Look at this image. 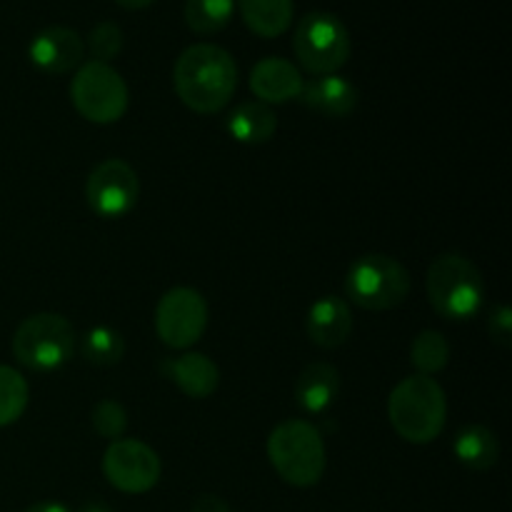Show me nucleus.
I'll use <instances>...</instances> for the list:
<instances>
[{"label":"nucleus","mask_w":512,"mask_h":512,"mask_svg":"<svg viewBox=\"0 0 512 512\" xmlns=\"http://www.w3.org/2000/svg\"><path fill=\"white\" fill-rule=\"evenodd\" d=\"M173 85L185 108L193 113H220L238 88V65L220 45L195 43L175 60Z\"/></svg>","instance_id":"obj_1"},{"label":"nucleus","mask_w":512,"mask_h":512,"mask_svg":"<svg viewBox=\"0 0 512 512\" xmlns=\"http://www.w3.org/2000/svg\"><path fill=\"white\" fill-rule=\"evenodd\" d=\"M388 420L405 443H433L440 438L448 420L445 390L430 375L415 373L403 378L388 398Z\"/></svg>","instance_id":"obj_2"},{"label":"nucleus","mask_w":512,"mask_h":512,"mask_svg":"<svg viewBox=\"0 0 512 512\" xmlns=\"http://www.w3.org/2000/svg\"><path fill=\"white\" fill-rule=\"evenodd\" d=\"M425 290L430 308L453 323L473 320L485 300L483 273L473 260L460 253H443L430 263Z\"/></svg>","instance_id":"obj_3"},{"label":"nucleus","mask_w":512,"mask_h":512,"mask_svg":"<svg viewBox=\"0 0 512 512\" xmlns=\"http://www.w3.org/2000/svg\"><path fill=\"white\" fill-rule=\"evenodd\" d=\"M268 460L288 485L313 488L320 483L328 465L323 435L308 420H283L268 435Z\"/></svg>","instance_id":"obj_4"},{"label":"nucleus","mask_w":512,"mask_h":512,"mask_svg":"<svg viewBox=\"0 0 512 512\" xmlns=\"http://www.w3.org/2000/svg\"><path fill=\"white\" fill-rule=\"evenodd\" d=\"M410 273L400 260L383 253L360 255L345 275V295L363 310H393L410 295Z\"/></svg>","instance_id":"obj_5"},{"label":"nucleus","mask_w":512,"mask_h":512,"mask_svg":"<svg viewBox=\"0 0 512 512\" xmlns=\"http://www.w3.org/2000/svg\"><path fill=\"white\" fill-rule=\"evenodd\" d=\"M10 348L23 368L33 373H50L73 358L75 328L58 313H35L18 325Z\"/></svg>","instance_id":"obj_6"},{"label":"nucleus","mask_w":512,"mask_h":512,"mask_svg":"<svg viewBox=\"0 0 512 512\" xmlns=\"http://www.w3.org/2000/svg\"><path fill=\"white\" fill-rule=\"evenodd\" d=\"M293 50L298 63L310 75H330L348 63L353 40L338 15L328 10H313L300 18L293 35Z\"/></svg>","instance_id":"obj_7"},{"label":"nucleus","mask_w":512,"mask_h":512,"mask_svg":"<svg viewBox=\"0 0 512 512\" xmlns=\"http://www.w3.org/2000/svg\"><path fill=\"white\" fill-rule=\"evenodd\" d=\"M70 103L80 118L95 125L118 123L130 105L128 83L110 63L88 60L70 83Z\"/></svg>","instance_id":"obj_8"},{"label":"nucleus","mask_w":512,"mask_h":512,"mask_svg":"<svg viewBox=\"0 0 512 512\" xmlns=\"http://www.w3.org/2000/svg\"><path fill=\"white\" fill-rule=\"evenodd\" d=\"M208 328V303L195 288H170L155 308V333L163 345L188 350L198 343Z\"/></svg>","instance_id":"obj_9"},{"label":"nucleus","mask_w":512,"mask_h":512,"mask_svg":"<svg viewBox=\"0 0 512 512\" xmlns=\"http://www.w3.org/2000/svg\"><path fill=\"white\" fill-rule=\"evenodd\" d=\"M140 198V180L133 165L120 158H108L90 170L85 180V200L95 215L118 220L135 208Z\"/></svg>","instance_id":"obj_10"},{"label":"nucleus","mask_w":512,"mask_h":512,"mask_svg":"<svg viewBox=\"0 0 512 512\" xmlns=\"http://www.w3.org/2000/svg\"><path fill=\"white\" fill-rule=\"evenodd\" d=\"M163 465L158 453L143 440L120 438L108 445L103 455V475L115 490L128 495H143L158 485Z\"/></svg>","instance_id":"obj_11"},{"label":"nucleus","mask_w":512,"mask_h":512,"mask_svg":"<svg viewBox=\"0 0 512 512\" xmlns=\"http://www.w3.org/2000/svg\"><path fill=\"white\" fill-rule=\"evenodd\" d=\"M85 43L78 30L65 25L43 28L28 45L30 63L48 75H65L83 65Z\"/></svg>","instance_id":"obj_12"},{"label":"nucleus","mask_w":512,"mask_h":512,"mask_svg":"<svg viewBox=\"0 0 512 512\" xmlns=\"http://www.w3.org/2000/svg\"><path fill=\"white\" fill-rule=\"evenodd\" d=\"M303 83L300 70L290 60L278 58V55L258 60L255 68L250 70V90L265 105H283L300 98Z\"/></svg>","instance_id":"obj_13"},{"label":"nucleus","mask_w":512,"mask_h":512,"mask_svg":"<svg viewBox=\"0 0 512 512\" xmlns=\"http://www.w3.org/2000/svg\"><path fill=\"white\" fill-rule=\"evenodd\" d=\"M160 373L170 383L178 385L180 393L193 400L210 398L220 385L218 365L203 353H183L178 358H165L160 363Z\"/></svg>","instance_id":"obj_14"},{"label":"nucleus","mask_w":512,"mask_h":512,"mask_svg":"<svg viewBox=\"0 0 512 512\" xmlns=\"http://www.w3.org/2000/svg\"><path fill=\"white\" fill-rule=\"evenodd\" d=\"M308 338L310 343L323 350H335L353 333V313L343 298L323 295L308 310Z\"/></svg>","instance_id":"obj_15"},{"label":"nucleus","mask_w":512,"mask_h":512,"mask_svg":"<svg viewBox=\"0 0 512 512\" xmlns=\"http://www.w3.org/2000/svg\"><path fill=\"white\" fill-rule=\"evenodd\" d=\"M300 100L305 108L325 115V118H345L358 108L360 93L348 78L338 73L315 75L308 83H303Z\"/></svg>","instance_id":"obj_16"},{"label":"nucleus","mask_w":512,"mask_h":512,"mask_svg":"<svg viewBox=\"0 0 512 512\" xmlns=\"http://www.w3.org/2000/svg\"><path fill=\"white\" fill-rule=\"evenodd\" d=\"M340 373L330 363H310L295 380V403L303 413L320 415L338 400Z\"/></svg>","instance_id":"obj_17"},{"label":"nucleus","mask_w":512,"mask_h":512,"mask_svg":"<svg viewBox=\"0 0 512 512\" xmlns=\"http://www.w3.org/2000/svg\"><path fill=\"white\" fill-rule=\"evenodd\" d=\"M225 128L233 135V140L245 145H263L278 130V118L273 108H268L260 100H248V103L235 105L233 113L225 120Z\"/></svg>","instance_id":"obj_18"},{"label":"nucleus","mask_w":512,"mask_h":512,"mask_svg":"<svg viewBox=\"0 0 512 512\" xmlns=\"http://www.w3.org/2000/svg\"><path fill=\"white\" fill-rule=\"evenodd\" d=\"M235 8L260 38H280L293 25V0H235Z\"/></svg>","instance_id":"obj_19"},{"label":"nucleus","mask_w":512,"mask_h":512,"mask_svg":"<svg viewBox=\"0 0 512 512\" xmlns=\"http://www.w3.org/2000/svg\"><path fill=\"white\" fill-rule=\"evenodd\" d=\"M453 453L460 465L475 473H485L500 460V443L485 425H465L455 435Z\"/></svg>","instance_id":"obj_20"},{"label":"nucleus","mask_w":512,"mask_h":512,"mask_svg":"<svg viewBox=\"0 0 512 512\" xmlns=\"http://www.w3.org/2000/svg\"><path fill=\"white\" fill-rule=\"evenodd\" d=\"M80 353L90 365L110 368V365H118L123 360L125 338L120 330L110 328V325H95L80 340Z\"/></svg>","instance_id":"obj_21"},{"label":"nucleus","mask_w":512,"mask_h":512,"mask_svg":"<svg viewBox=\"0 0 512 512\" xmlns=\"http://www.w3.org/2000/svg\"><path fill=\"white\" fill-rule=\"evenodd\" d=\"M410 363L418 370V375H430L448 368L450 363V343L440 330H423L415 335L410 345Z\"/></svg>","instance_id":"obj_22"},{"label":"nucleus","mask_w":512,"mask_h":512,"mask_svg":"<svg viewBox=\"0 0 512 512\" xmlns=\"http://www.w3.org/2000/svg\"><path fill=\"white\" fill-rule=\"evenodd\" d=\"M235 0H185V23L193 33L213 35L228 28Z\"/></svg>","instance_id":"obj_23"},{"label":"nucleus","mask_w":512,"mask_h":512,"mask_svg":"<svg viewBox=\"0 0 512 512\" xmlns=\"http://www.w3.org/2000/svg\"><path fill=\"white\" fill-rule=\"evenodd\" d=\"M28 398V380L10 365H0V428H8L23 418Z\"/></svg>","instance_id":"obj_24"},{"label":"nucleus","mask_w":512,"mask_h":512,"mask_svg":"<svg viewBox=\"0 0 512 512\" xmlns=\"http://www.w3.org/2000/svg\"><path fill=\"white\" fill-rule=\"evenodd\" d=\"M90 423H93L95 433L105 440H120L128 430V413H125L123 405L113 398H105L100 403H95L93 413H90Z\"/></svg>","instance_id":"obj_25"},{"label":"nucleus","mask_w":512,"mask_h":512,"mask_svg":"<svg viewBox=\"0 0 512 512\" xmlns=\"http://www.w3.org/2000/svg\"><path fill=\"white\" fill-rule=\"evenodd\" d=\"M123 43V30L113 20H100L88 33V50L93 55V60H98V63H110V60L118 58L120 50H123Z\"/></svg>","instance_id":"obj_26"},{"label":"nucleus","mask_w":512,"mask_h":512,"mask_svg":"<svg viewBox=\"0 0 512 512\" xmlns=\"http://www.w3.org/2000/svg\"><path fill=\"white\" fill-rule=\"evenodd\" d=\"M488 333L490 340L500 348H510L512 345V310L510 305L498 303L488 315Z\"/></svg>","instance_id":"obj_27"},{"label":"nucleus","mask_w":512,"mask_h":512,"mask_svg":"<svg viewBox=\"0 0 512 512\" xmlns=\"http://www.w3.org/2000/svg\"><path fill=\"white\" fill-rule=\"evenodd\" d=\"M190 512H233V508H230L223 498L208 493V495H200V498H195Z\"/></svg>","instance_id":"obj_28"},{"label":"nucleus","mask_w":512,"mask_h":512,"mask_svg":"<svg viewBox=\"0 0 512 512\" xmlns=\"http://www.w3.org/2000/svg\"><path fill=\"white\" fill-rule=\"evenodd\" d=\"M23 512H70V508L63 503H55V500H43V503L30 505V508H25Z\"/></svg>","instance_id":"obj_29"},{"label":"nucleus","mask_w":512,"mask_h":512,"mask_svg":"<svg viewBox=\"0 0 512 512\" xmlns=\"http://www.w3.org/2000/svg\"><path fill=\"white\" fill-rule=\"evenodd\" d=\"M115 3L125 10H143L148 8V5H153L155 0H115Z\"/></svg>","instance_id":"obj_30"},{"label":"nucleus","mask_w":512,"mask_h":512,"mask_svg":"<svg viewBox=\"0 0 512 512\" xmlns=\"http://www.w3.org/2000/svg\"><path fill=\"white\" fill-rule=\"evenodd\" d=\"M78 512H110V508L105 503H85Z\"/></svg>","instance_id":"obj_31"}]
</instances>
